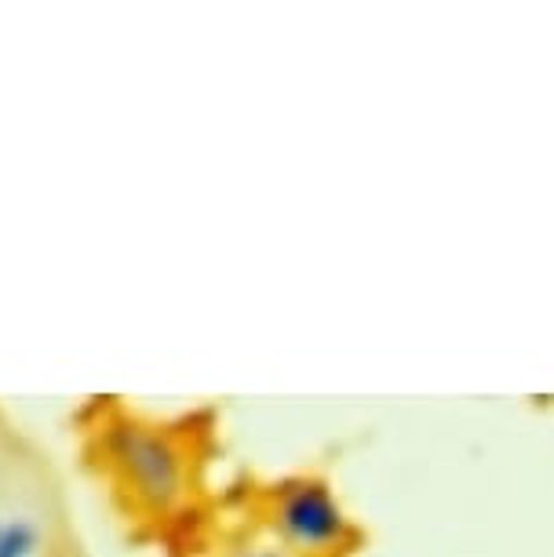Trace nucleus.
<instances>
[{
  "label": "nucleus",
  "mask_w": 554,
  "mask_h": 557,
  "mask_svg": "<svg viewBox=\"0 0 554 557\" xmlns=\"http://www.w3.org/2000/svg\"><path fill=\"white\" fill-rule=\"evenodd\" d=\"M285 529L303 543H325L340 532V510L321 488H303L288 499Z\"/></svg>",
  "instance_id": "obj_1"
},
{
  "label": "nucleus",
  "mask_w": 554,
  "mask_h": 557,
  "mask_svg": "<svg viewBox=\"0 0 554 557\" xmlns=\"http://www.w3.org/2000/svg\"><path fill=\"white\" fill-rule=\"evenodd\" d=\"M124 459H128L132 474L139 478V485L153 496H169L175 485V462L169 456V448L161 441L150 437H128L124 441Z\"/></svg>",
  "instance_id": "obj_2"
}]
</instances>
